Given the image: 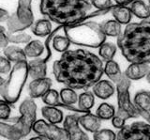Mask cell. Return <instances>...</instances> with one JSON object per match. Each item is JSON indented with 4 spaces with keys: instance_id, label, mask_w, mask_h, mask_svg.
<instances>
[{
    "instance_id": "cell-34",
    "label": "cell",
    "mask_w": 150,
    "mask_h": 140,
    "mask_svg": "<svg viewBox=\"0 0 150 140\" xmlns=\"http://www.w3.org/2000/svg\"><path fill=\"white\" fill-rule=\"evenodd\" d=\"M7 35H8V43H28L29 41H31V36L28 35L27 33H19V34H9L7 32Z\"/></svg>"
},
{
    "instance_id": "cell-5",
    "label": "cell",
    "mask_w": 150,
    "mask_h": 140,
    "mask_svg": "<svg viewBox=\"0 0 150 140\" xmlns=\"http://www.w3.org/2000/svg\"><path fill=\"white\" fill-rule=\"evenodd\" d=\"M28 77L27 61H21L14 64L9 72L7 80L0 86V95L11 104H15L21 96V93Z\"/></svg>"
},
{
    "instance_id": "cell-43",
    "label": "cell",
    "mask_w": 150,
    "mask_h": 140,
    "mask_svg": "<svg viewBox=\"0 0 150 140\" xmlns=\"http://www.w3.org/2000/svg\"><path fill=\"white\" fill-rule=\"evenodd\" d=\"M116 5H119V6H126L128 4H130L132 2V0H115Z\"/></svg>"
},
{
    "instance_id": "cell-9",
    "label": "cell",
    "mask_w": 150,
    "mask_h": 140,
    "mask_svg": "<svg viewBox=\"0 0 150 140\" xmlns=\"http://www.w3.org/2000/svg\"><path fill=\"white\" fill-rule=\"evenodd\" d=\"M118 140H150V124L133 122L124 125L116 134Z\"/></svg>"
},
{
    "instance_id": "cell-10",
    "label": "cell",
    "mask_w": 150,
    "mask_h": 140,
    "mask_svg": "<svg viewBox=\"0 0 150 140\" xmlns=\"http://www.w3.org/2000/svg\"><path fill=\"white\" fill-rule=\"evenodd\" d=\"M32 130L37 134L44 135L48 140H69L67 131L64 128H60L56 124L46 122L43 119L36 120Z\"/></svg>"
},
{
    "instance_id": "cell-17",
    "label": "cell",
    "mask_w": 150,
    "mask_h": 140,
    "mask_svg": "<svg viewBox=\"0 0 150 140\" xmlns=\"http://www.w3.org/2000/svg\"><path fill=\"white\" fill-rule=\"evenodd\" d=\"M42 117L50 123L58 124L63 121V112L57 106H43L41 108Z\"/></svg>"
},
{
    "instance_id": "cell-14",
    "label": "cell",
    "mask_w": 150,
    "mask_h": 140,
    "mask_svg": "<svg viewBox=\"0 0 150 140\" xmlns=\"http://www.w3.org/2000/svg\"><path fill=\"white\" fill-rule=\"evenodd\" d=\"M28 75L33 79L46 77L47 74V62L43 58H36L27 62Z\"/></svg>"
},
{
    "instance_id": "cell-37",
    "label": "cell",
    "mask_w": 150,
    "mask_h": 140,
    "mask_svg": "<svg viewBox=\"0 0 150 140\" xmlns=\"http://www.w3.org/2000/svg\"><path fill=\"white\" fill-rule=\"evenodd\" d=\"M11 71V61L6 57L0 55V73L7 74Z\"/></svg>"
},
{
    "instance_id": "cell-41",
    "label": "cell",
    "mask_w": 150,
    "mask_h": 140,
    "mask_svg": "<svg viewBox=\"0 0 150 140\" xmlns=\"http://www.w3.org/2000/svg\"><path fill=\"white\" fill-rule=\"evenodd\" d=\"M9 17V13L8 11L0 8V22H6Z\"/></svg>"
},
{
    "instance_id": "cell-12",
    "label": "cell",
    "mask_w": 150,
    "mask_h": 140,
    "mask_svg": "<svg viewBox=\"0 0 150 140\" xmlns=\"http://www.w3.org/2000/svg\"><path fill=\"white\" fill-rule=\"evenodd\" d=\"M52 79L48 77L33 79L28 86V92L29 96L32 99H37V98H41L45 93L51 90L52 87Z\"/></svg>"
},
{
    "instance_id": "cell-7",
    "label": "cell",
    "mask_w": 150,
    "mask_h": 140,
    "mask_svg": "<svg viewBox=\"0 0 150 140\" xmlns=\"http://www.w3.org/2000/svg\"><path fill=\"white\" fill-rule=\"evenodd\" d=\"M33 0H19L16 11L6 21L8 26V33L14 34L23 31L34 23V15L31 9Z\"/></svg>"
},
{
    "instance_id": "cell-28",
    "label": "cell",
    "mask_w": 150,
    "mask_h": 140,
    "mask_svg": "<svg viewBox=\"0 0 150 140\" xmlns=\"http://www.w3.org/2000/svg\"><path fill=\"white\" fill-rule=\"evenodd\" d=\"M59 95L61 102L65 104H75L78 102V95L73 88L66 87L60 90Z\"/></svg>"
},
{
    "instance_id": "cell-38",
    "label": "cell",
    "mask_w": 150,
    "mask_h": 140,
    "mask_svg": "<svg viewBox=\"0 0 150 140\" xmlns=\"http://www.w3.org/2000/svg\"><path fill=\"white\" fill-rule=\"evenodd\" d=\"M92 5L98 10H109L112 6L111 0H92Z\"/></svg>"
},
{
    "instance_id": "cell-27",
    "label": "cell",
    "mask_w": 150,
    "mask_h": 140,
    "mask_svg": "<svg viewBox=\"0 0 150 140\" xmlns=\"http://www.w3.org/2000/svg\"><path fill=\"white\" fill-rule=\"evenodd\" d=\"M0 136H3L6 139L11 140H19L20 136L18 135L13 123H6L3 121H0Z\"/></svg>"
},
{
    "instance_id": "cell-33",
    "label": "cell",
    "mask_w": 150,
    "mask_h": 140,
    "mask_svg": "<svg viewBox=\"0 0 150 140\" xmlns=\"http://www.w3.org/2000/svg\"><path fill=\"white\" fill-rule=\"evenodd\" d=\"M63 27H64V26H58L55 29H54L53 31L51 32L50 35L47 36V39L45 40V43H44L45 51L47 52L46 57L43 58V59H44V61L48 62V60L51 58V57H52V43H53V39L54 38V36H55V35H57V34L59 33V32L63 29Z\"/></svg>"
},
{
    "instance_id": "cell-15",
    "label": "cell",
    "mask_w": 150,
    "mask_h": 140,
    "mask_svg": "<svg viewBox=\"0 0 150 140\" xmlns=\"http://www.w3.org/2000/svg\"><path fill=\"white\" fill-rule=\"evenodd\" d=\"M94 95L102 100L109 99L115 93V87L112 83L108 80H100L98 81L93 87Z\"/></svg>"
},
{
    "instance_id": "cell-46",
    "label": "cell",
    "mask_w": 150,
    "mask_h": 140,
    "mask_svg": "<svg viewBox=\"0 0 150 140\" xmlns=\"http://www.w3.org/2000/svg\"><path fill=\"white\" fill-rule=\"evenodd\" d=\"M0 31H6V28H5L4 26H0Z\"/></svg>"
},
{
    "instance_id": "cell-30",
    "label": "cell",
    "mask_w": 150,
    "mask_h": 140,
    "mask_svg": "<svg viewBox=\"0 0 150 140\" xmlns=\"http://www.w3.org/2000/svg\"><path fill=\"white\" fill-rule=\"evenodd\" d=\"M70 43H71L70 41L66 36L55 35L54 38L53 39L52 47L59 53H64L67 50H69Z\"/></svg>"
},
{
    "instance_id": "cell-3",
    "label": "cell",
    "mask_w": 150,
    "mask_h": 140,
    "mask_svg": "<svg viewBox=\"0 0 150 140\" xmlns=\"http://www.w3.org/2000/svg\"><path fill=\"white\" fill-rule=\"evenodd\" d=\"M92 0H40L41 14L62 26L83 22L92 12Z\"/></svg>"
},
{
    "instance_id": "cell-39",
    "label": "cell",
    "mask_w": 150,
    "mask_h": 140,
    "mask_svg": "<svg viewBox=\"0 0 150 140\" xmlns=\"http://www.w3.org/2000/svg\"><path fill=\"white\" fill-rule=\"evenodd\" d=\"M125 121L126 119H124L123 118H121L120 116H117V115H115L112 118V124L116 129H121L125 125Z\"/></svg>"
},
{
    "instance_id": "cell-13",
    "label": "cell",
    "mask_w": 150,
    "mask_h": 140,
    "mask_svg": "<svg viewBox=\"0 0 150 140\" xmlns=\"http://www.w3.org/2000/svg\"><path fill=\"white\" fill-rule=\"evenodd\" d=\"M79 123L82 127L90 133H95L100 130L101 126V119L95 114H91L90 112L82 114L79 118Z\"/></svg>"
},
{
    "instance_id": "cell-21",
    "label": "cell",
    "mask_w": 150,
    "mask_h": 140,
    "mask_svg": "<svg viewBox=\"0 0 150 140\" xmlns=\"http://www.w3.org/2000/svg\"><path fill=\"white\" fill-rule=\"evenodd\" d=\"M4 55L11 62L17 63L21 61H27L25 50L18 46H7L6 48H4Z\"/></svg>"
},
{
    "instance_id": "cell-35",
    "label": "cell",
    "mask_w": 150,
    "mask_h": 140,
    "mask_svg": "<svg viewBox=\"0 0 150 140\" xmlns=\"http://www.w3.org/2000/svg\"><path fill=\"white\" fill-rule=\"evenodd\" d=\"M93 138L95 140H115L116 139V134L112 130L102 129L93 133Z\"/></svg>"
},
{
    "instance_id": "cell-8",
    "label": "cell",
    "mask_w": 150,
    "mask_h": 140,
    "mask_svg": "<svg viewBox=\"0 0 150 140\" xmlns=\"http://www.w3.org/2000/svg\"><path fill=\"white\" fill-rule=\"evenodd\" d=\"M20 117H18L15 122H12L20 139L25 137L32 131L33 125L37 120V104L32 99H25L20 107Z\"/></svg>"
},
{
    "instance_id": "cell-18",
    "label": "cell",
    "mask_w": 150,
    "mask_h": 140,
    "mask_svg": "<svg viewBox=\"0 0 150 140\" xmlns=\"http://www.w3.org/2000/svg\"><path fill=\"white\" fill-rule=\"evenodd\" d=\"M111 12L115 17V21H117L121 25H128L131 20V13L129 8L126 6L112 5L111 8Z\"/></svg>"
},
{
    "instance_id": "cell-44",
    "label": "cell",
    "mask_w": 150,
    "mask_h": 140,
    "mask_svg": "<svg viewBox=\"0 0 150 140\" xmlns=\"http://www.w3.org/2000/svg\"><path fill=\"white\" fill-rule=\"evenodd\" d=\"M145 77H146V80H147V81H148V83L150 84V70H149V72H147L146 76H145Z\"/></svg>"
},
{
    "instance_id": "cell-40",
    "label": "cell",
    "mask_w": 150,
    "mask_h": 140,
    "mask_svg": "<svg viewBox=\"0 0 150 140\" xmlns=\"http://www.w3.org/2000/svg\"><path fill=\"white\" fill-rule=\"evenodd\" d=\"M8 44L7 31H0V49L6 48Z\"/></svg>"
},
{
    "instance_id": "cell-16",
    "label": "cell",
    "mask_w": 150,
    "mask_h": 140,
    "mask_svg": "<svg viewBox=\"0 0 150 140\" xmlns=\"http://www.w3.org/2000/svg\"><path fill=\"white\" fill-rule=\"evenodd\" d=\"M150 68L146 63H131L124 74L129 80H139L146 76Z\"/></svg>"
},
{
    "instance_id": "cell-25",
    "label": "cell",
    "mask_w": 150,
    "mask_h": 140,
    "mask_svg": "<svg viewBox=\"0 0 150 140\" xmlns=\"http://www.w3.org/2000/svg\"><path fill=\"white\" fill-rule=\"evenodd\" d=\"M133 102L138 110H150V91H139L135 94Z\"/></svg>"
},
{
    "instance_id": "cell-42",
    "label": "cell",
    "mask_w": 150,
    "mask_h": 140,
    "mask_svg": "<svg viewBox=\"0 0 150 140\" xmlns=\"http://www.w3.org/2000/svg\"><path fill=\"white\" fill-rule=\"evenodd\" d=\"M139 113L140 116L143 117V118L147 120L148 122L150 123V110H146V111H144V110H139Z\"/></svg>"
},
{
    "instance_id": "cell-31",
    "label": "cell",
    "mask_w": 150,
    "mask_h": 140,
    "mask_svg": "<svg viewBox=\"0 0 150 140\" xmlns=\"http://www.w3.org/2000/svg\"><path fill=\"white\" fill-rule=\"evenodd\" d=\"M116 53V46L114 43H103L100 46V51H98V54H100V57L108 61V60L114 59V57Z\"/></svg>"
},
{
    "instance_id": "cell-19",
    "label": "cell",
    "mask_w": 150,
    "mask_h": 140,
    "mask_svg": "<svg viewBox=\"0 0 150 140\" xmlns=\"http://www.w3.org/2000/svg\"><path fill=\"white\" fill-rule=\"evenodd\" d=\"M129 10L133 15L142 20H145L150 17V7L143 0H132V2L130 3Z\"/></svg>"
},
{
    "instance_id": "cell-22",
    "label": "cell",
    "mask_w": 150,
    "mask_h": 140,
    "mask_svg": "<svg viewBox=\"0 0 150 140\" xmlns=\"http://www.w3.org/2000/svg\"><path fill=\"white\" fill-rule=\"evenodd\" d=\"M25 53L27 58H39L44 53L45 46L40 41L33 40L26 43L25 47Z\"/></svg>"
},
{
    "instance_id": "cell-45",
    "label": "cell",
    "mask_w": 150,
    "mask_h": 140,
    "mask_svg": "<svg viewBox=\"0 0 150 140\" xmlns=\"http://www.w3.org/2000/svg\"><path fill=\"white\" fill-rule=\"evenodd\" d=\"M4 82H5V79L0 76V86H2V84H3Z\"/></svg>"
},
{
    "instance_id": "cell-20",
    "label": "cell",
    "mask_w": 150,
    "mask_h": 140,
    "mask_svg": "<svg viewBox=\"0 0 150 140\" xmlns=\"http://www.w3.org/2000/svg\"><path fill=\"white\" fill-rule=\"evenodd\" d=\"M31 30L33 34L36 35L37 37H47L50 35L52 30V24L49 19H40L33 23L31 26Z\"/></svg>"
},
{
    "instance_id": "cell-36",
    "label": "cell",
    "mask_w": 150,
    "mask_h": 140,
    "mask_svg": "<svg viewBox=\"0 0 150 140\" xmlns=\"http://www.w3.org/2000/svg\"><path fill=\"white\" fill-rule=\"evenodd\" d=\"M11 104L6 101H0V120H8L11 116Z\"/></svg>"
},
{
    "instance_id": "cell-4",
    "label": "cell",
    "mask_w": 150,
    "mask_h": 140,
    "mask_svg": "<svg viewBox=\"0 0 150 140\" xmlns=\"http://www.w3.org/2000/svg\"><path fill=\"white\" fill-rule=\"evenodd\" d=\"M63 31L71 43L90 48L100 47L106 39L100 29V25L91 21L64 26Z\"/></svg>"
},
{
    "instance_id": "cell-26",
    "label": "cell",
    "mask_w": 150,
    "mask_h": 140,
    "mask_svg": "<svg viewBox=\"0 0 150 140\" xmlns=\"http://www.w3.org/2000/svg\"><path fill=\"white\" fill-rule=\"evenodd\" d=\"M95 104V96L90 91H84L78 97V107L84 112L90 111Z\"/></svg>"
},
{
    "instance_id": "cell-47",
    "label": "cell",
    "mask_w": 150,
    "mask_h": 140,
    "mask_svg": "<svg viewBox=\"0 0 150 140\" xmlns=\"http://www.w3.org/2000/svg\"><path fill=\"white\" fill-rule=\"evenodd\" d=\"M148 3H149V7H150V0H148Z\"/></svg>"
},
{
    "instance_id": "cell-2",
    "label": "cell",
    "mask_w": 150,
    "mask_h": 140,
    "mask_svg": "<svg viewBox=\"0 0 150 140\" xmlns=\"http://www.w3.org/2000/svg\"><path fill=\"white\" fill-rule=\"evenodd\" d=\"M117 45L130 63H150V21L128 24L118 36Z\"/></svg>"
},
{
    "instance_id": "cell-6",
    "label": "cell",
    "mask_w": 150,
    "mask_h": 140,
    "mask_svg": "<svg viewBox=\"0 0 150 140\" xmlns=\"http://www.w3.org/2000/svg\"><path fill=\"white\" fill-rule=\"evenodd\" d=\"M131 85V80L127 77L125 74L122 75L119 81L116 83V91H117V109L115 115L120 116L124 119H136L140 117V113L137 107L130 101L129 87Z\"/></svg>"
},
{
    "instance_id": "cell-29",
    "label": "cell",
    "mask_w": 150,
    "mask_h": 140,
    "mask_svg": "<svg viewBox=\"0 0 150 140\" xmlns=\"http://www.w3.org/2000/svg\"><path fill=\"white\" fill-rule=\"evenodd\" d=\"M96 115L101 120L102 119H104V120L112 119V117L115 115V109L112 104L104 102V104H101L98 107V109L96 110Z\"/></svg>"
},
{
    "instance_id": "cell-24",
    "label": "cell",
    "mask_w": 150,
    "mask_h": 140,
    "mask_svg": "<svg viewBox=\"0 0 150 140\" xmlns=\"http://www.w3.org/2000/svg\"><path fill=\"white\" fill-rule=\"evenodd\" d=\"M100 29L105 36L118 37L121 34V24L115 20H109L100 25Z\"/></svg>"
},
{
    "instance_id": "cell-1",
    "label": "cell",
    "mask_w": 150,
    "mask_h": 140,
    "mask_svg": "<svg viewBox=\"0 0 150 140\" xmlns=\"http://www.w3.org/2000/svg\"><path fill=\"white\" fill-rule=\"evenodd\" d=\"M103 72L100 58L83 49L67 50L53 65L56 81L73 90H88L100 80Z\"/></svg>"
},
{
    "instance_id": "cell-32",
    "label": "cell",
    "mask_w": 150,
    "mask_h": 140,
    "mask_svg": "<svg viewBox=\"0 0 150 140\" xmlns=\"http://www.w3.org/2000/svg\"><path fill=\"white\" fill-rule=\"evenodd\" d=\"M41 99L46 105L50 106H58L61 102L58 91H56L55 90H52V88L41 97Z\"/></svg>"
},
{
    "instance_id": "cell-23",
    "label": "cell",
    "mask_w": 150,
    "mask_h": 140,
    "mask_svg": "<svg viewBox=\"0 0 150 140\" xmlns=\"http://www.w3.org/2000/svg\"><path fill=\"white\" fill-rule=\"evenodd\" d=\"M104 72L106 75L109 77L110 80L115 84L119 81V79L123 75V73H122L121 70L119 68V65L117 64L114 59L106 61L105 67H104Z\"/></svg>"
},
{
    "instance_id": "cell-11",
    "label": "cell",
    "mask_w": 150,
    "mask_h": 140,
    "mask_svg": "<svg viewBox=\"0 0 150 140\" xmlns=\"http://www.w3.org/2000/svg\"><path fill=\"white\" fill-rule=\"evenodd\" d=\"M81 115H68L63 120V128L67 131L69 140H88V135L80 128L79 118Z\"/></svg>"
}]
</instances>
